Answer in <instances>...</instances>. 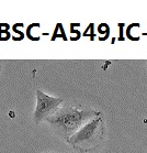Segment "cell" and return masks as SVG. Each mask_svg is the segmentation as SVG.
I'll list each match as a JSON object with an SVG mask.
<instances>
[{"mask_svg": "<svg viewBox=\"0 0 147 153\" xmlns=\"http://www.w3.org/2000/svg\"><path fill=\"white\" fill-rule=\"evenodd\" d=\"M101 116V111L92 108L64 106L60 107L45 119L46 123L57 137L68 142L82 126L93 118Z\"/></svg>", "mask_w": 147, "mask_h": 153, "instance_id": "6da1fadb", "label": "cell"}, {"mask_svg": "<svg viewBox=\"0 0 147 153\" xmlns=\"http://www.w3.org/2000/svg\"><path fill=\"white\" fill-rule=\"evenodd\" d=\"M104 136V126L101 116L86 122L74 136L70 137L68 143L74 149L80 152H87L97 149Z\"/></svg>", "mask_w": 147, "mask_h": 153, "instance_id": "7a4b0ae2", "label": "cell"}, {"mask_svg": "<svg viewBox=\"0 0 147 153\" xmlns=\"http://www.w3.org/2000/svg\"><path fill=\"white\" fill-rule=\"evenodd\" d=\"M64 101L63 98L52 97L45 94L44 91H36V106L33 114V119L35 123H40L52 115L56 109L60 108V105Z\"/></svg>", "mask_w": 147, "mask_h": 153, "instance_id": "3957f363", "label": "cell"}, {"mask_svg": "<svg viewBox=\"0 0 147 153\" xmlns=\"http://www.w3.org/2000/svg\"><path fill=\"white\" fill-rule=\"evenodd\" d=\"M57 38H62L65 41L67 40L66 33H65V30H64V27L62 23H57L56 25V28L54 30V33H53L52 38H51V41H55Z\"/></svg>", "mask_w": 147, "mask_h": 153, "instance_id": "277c9868", "label": "cell"}, {"mask_svg": "<svg viewBox=\"0 0 147 153\" xmlns=\"http://www.w3.org/2000/svg\"><path fill=\"white\" fill-rule=\"evenodd\" d=\"M9 25L7 23H0V41H7L10 39V33H9Z\"/></svg>", "mask_w": 147, "mask_h": 153, "instance_id": "5b68a950", "label": "cell"}, {"mask_svg": "<svg viewBox=\"0 0 147 153\" xmlns=\"http://www.w3.org/2000/svg\"><path fill=\"white\" fill-rule=\"evenodd\" d=\"M133 28H140V23H131L127 28H126V39H129L131 41H140V36L137 38V36H133V35L131 34V31H132V29Z\"/></svg>", "mask_w": 147, "mask_h": 153, "instance_id": "8992f818", "label": "cell"}, {"mask_svg": "<svg viewBox=\"0 0 147 153\" xmlns=\"http://www.w3.org/2000/svg\"><path fill=\"white\" fill-rule=\"evenodd\" d=\"M98 31H99L100 34H105V38L108 39L109 33H110V28L108 27V25H105V23H101V25H99Z\"/></svg>", "mask_w": 147, "mask_h": 153, "instance_id": "52a82bcc", "label": "cell"}, {"mask_svg": "<svg viewBox=\"0 0 147 153\" xmlns=\"http://www.w3.org/2000/svg\"><path fill=\"white\" fill-rule=\"evenodd\" d=\"M93 23H90V25H89V27H88L87 28V30H86V31L84 32V36H86V35H88V36H90V39L91 40H92V41H93V40H95V34H93Z\"/></svg>", "mask_w": 147, "mask_h": 153, "instance_id": "ba28073f", "label": "cell"}, {"mask_svg": "<svg viewBox=\"0 0 147 153\" xmlns=\"http://www.w3.org/2000/svg\"><path fill=\"white\" fill-rule=\"evenodd\" d=\"M118 27H119V32H120V36L118 38V41H125L126 38L124 36V27H125V23H118Z\"/></svg>", "mask_w": 147, "mask_h": 153, "instance_id": "9c48e42d", "label": "cell"}]
</instances>
